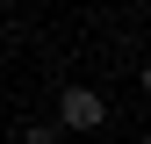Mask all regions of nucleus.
I'll use <instances>...</instances> for the list:
<instances>
[{
  "mask_svg": "<svg viewBox=\"0 0 151 144\" xmlns=\"http://www.w3.org/2000/svg\"><path fill=\"white\" fill-rule=\"evenodd\" d=\"M101 122H108V101L93 86H65L58 94V130H101Z\"/></svg>",
  "mask_w": 151,
  "mask_h": 144,
  "instance_id": "f257e3e1",
  "label": "nucleus"
},
{
  "mask_svg": "<svg viewBox=\"0 0 151 144\" xmlns=\"http://www.w3.org/2000/svg\"><path fill=\"white\" fill-rule=\"evenodd\" d=\"M22 144H65V130H58V122H36V130H29Z\"/></svg>",
  "mask_w": 151,
  "mask_h": 144,
  "instance_id": "f03ea898",
  "label": "nucleus"
}]
</instances>
